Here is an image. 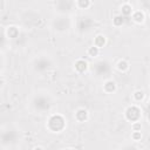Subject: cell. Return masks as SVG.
Masks as SVG:
<instances>
[{
  "instance_id": "obj_1",
  "label": "cell",
  "mask_w": 150,
  "mask_h": 150,
  "mask_svg": "<svg viewBox=\"0 0 150 150\" xmlns=\"http://www.w3.org/2000/svg\"><path fill=\"white\" fill-rule=\"evenodd\" d=\"M32 108L38 114H45L48 112L52 108V101L47 95H35L32 100Z\"/></svg>"
},
{
  "instance_id": "obj_2",
  "label": "cell",
  "mask_w": 150,
  "mask_h": 150,
  "mask_svg": "<svg viewBox=\"0 0 150 150\" xmlns=\"http://www.w3.org/2000/svg\"><path fill=\"white\" fill-rule=\"evenodd\" d=\"M46 127L50 132H61L66 128V118L61 114H53L49 116Z\"/></svg>"
},
{
  "instance_id": "obj_3",
  "label": "cell",
  "mask_w": 150,
  "mask_h": 150,
  "mask_svg": "<svg viewBox=\"0 0 150 150\" xmlns=\"http://www.w3.org/2000/svg\"><path fill=\"white\" fill-rule=\"evenodd\" d=\"M91 70H93V74L96 76V77H100V79H105L110 75L111 73V64L109 63V61L107 60H98L96 61L93 67H91Z\"/></svg>"
},
{
  "instance_id": "obj_4",
  "label": "cell",
  "mask_w": 150,
  "mask_h": 150,
  "mask_svg": "<svg viewBox=\"0 0 150 150\" xmlns=\"http://www.w3.org/2000/svg\"><path fill=\"white\" fill-rule=\"evenodd\" d=\"M52 28L57 33L67 32L70 28V19L68 14H59L52 20Z\"/></svg>"
},
{
  "instance_id": "obj_5",
  "label": "cell",
  "mask_w": 150,
  "mask_h": 150,
  "mask_svg": "<svg viewBox=\"0 0 150 150\" xmlns=\"http://www.w3.org/2000/svg\"><path fill=\"white\" fill-rule=\"evenodd\" d=\"M52 67H53V61L50 57H48L46 55H41V56L36 57L33 62V69L40 74L48 71L49 69H52Z\"/></svg>"
},
{
  "instance_id": "obj_6",
  "label": "cell",
  "mask_w": 150,
  "mask_h": 150,
  "mask_svg": "<svg viewBox=\"0 0 150 150\" xmlns=\"http://www.w3.org/2000/svg\"><path fill=\"white\" fill-rule=\"evenodd\" d=\"M75 2L73 0H56L55 1V9L59 14H69L75 7Z\"/></svg>"
},
{
  "instance_id": "obj_7",
  "label": "cell",
  "mask_w": 150,
  "mask_h": 150,
  "mask_svg": "<svg viewBox=\"0 0 150 150\" xmlns=\"http://www.w3.org/2000/svg\"><path fill=\"white\" fill-rule=\"evenodd\" d=\"M18 139V134L14 129H2L1 131V144L4 146H7V145H11V144H14Z\"/></svg>"
},
{
  "instance_id": "obj_8",
  "label": "cell",
  "mask_w": 150,
  "mask_h": 150,
  "mask_svg": "<svg viewBox=\"0 0 150 150\" xmlns=\"http://www.w3.org/2000/svg\"><path fill=\"white\" fill-rule=\"evenodd\" d=\"M141 109L137 104H132L130 107H128L124 111V117L127 121L134 123V122H138L141 118Z\"/></svg>"
},
{
  "instance_id": "obj_9",
  "label": "cell",
  "mask_w": 150,
  "mask_h": 150,
  "mask_svg": "<svg viewBox=\"0 0 150 150\" xmlns=\"http://www.w3.org/2000/svg\"><path fill=\"white\" fill-rule=\"evenodd\" d=\"M94 25V21L89 16H80L79 18V21H77V29L81 32V33H84V32H88L91 29Z\"/></svg>"
},
{
  "instance_id": "obj_10",
  "label": "cell",
  "mask_w": 150,
  "mask_h": 150,
  "mask_svg": "<svg viewBox=\"0 0 150 150\" xmlns=\"http://www.w3.org/2000/svg\"><path fill=\"white\" fill-rule=\"evenodd\" d=\"M88 116H89L88 110L84 109V108H79V109L75 111V120H76L77 122H80V123L86 122V121L88 120Z\"/></svg>"
},
{
  "instance_id": "obj_11",
  "label": "cell",
  "mask_w": 150,
  "mask_h": 150,
  "mask_svg": "<svg viewBox=\"0 0 150 150\" xmlns=\"http://www.w3.org/2000/svg\"><path fill=\"white\" fill-rule=\"evenodd\" d=\"M116 82L115 81H112V80H105V82L103 83V90H104V93H107V94H112V93H115L116 91Z\"/></svg>"
},
{
  "instance_id": "obj_12",
  "label": "cell",
  "mask_w": 150,
  "mask_h": 150,
  "mask_svg": "<svg viewBox=\"0 0 150 150\" xmlns=\"http://www.w3.org/2000/svg\"><path fill=\"white\" fill-rule=\"evenodd\" d=\"M74 66H75V70L77 71V73H84L87 69H88V63H87V61H84L83 59H79V60H76V62L74 63Z\"/></svg>"
},
{
  "instance_id": "obj_13",
  "label": "cell",
  "mask_w": 150,
  "mask_h": 150,
  "mask_svg": "<svg viewBox=\"0 0 150 150\" xmlns=\"http://www.w3.org/2000/svg\"><path fill=\"white\" fill-rule=\"evenodd\" d=\"M131 19H132V21H135L136 23H142V22L144 21L145 16H144V13H143L142 11H135V12H132V14H131Z\"/></svg>"
},
{
  "instance_id": "obj_14",
  "label": "cell",
  "mask_w": 150,
  "mask_h": 150,
  "mask_svg": "<svg viewBox=\"0 0 150 150\" xmlns=\"http://www.w3.org/2000/svg\"><path fill=\"white\" fill-rule=\"evenodd\" d=\"M132 12H134V11H132L131 5H129V4H123V5L121 6V14H122L123 16H125V18L131 16Z\"/></svg>"
},
{
  "instance_id": "obj_15",
  "label": "cell",
  "mask_w": 150,
  "mask_h": 150,
  "mask_svg": "<svg viewBox=\"0 0 150 150\" xmlns=\"http://www.w3.org/2000/svg\"><path fill=\"white\" fill-rule=\"evenodd\" d=\"M105 42H107V39H105V36L104 35H102V34H98V35H96L95 36V40H94V45L96 46V47H98L100 49L105 45Z\"/></svg>"
},
{
  "instance_id": "obj_16",
  "label": "cell",
  "mask_w": 150,
  "mask_h": 150,
  "mask_svg": "<svg viewBox=\"0 0 150 150\" xmlns=\"http://www.w3.org/2000/svg\"><path fill=\"white\" fill-rule=\"evenodd\" d=\"M116 68H117L118 71L124 73V71H127V70L129 69V63H128V61H125V60H120V61L117 62V64H116Z\"/></svg>"
},
{
  "instance_id": "obj_17",
  "label": "cell",
  "mask_w": 150,
  "mask_h": 150,
  "mask_svg": "<svg viewBox=\"0 0 150 150\" xmlns=\"http://www.w3.org/2000/svg\"><path fill=\"white\" fill-rule=\"evenodd\" d=\"M75 5H76V7H79L81 9H87V8L90 7L91 0H76Z\"/></svg>"
},
{
  "instance_id": "obj_18",
  "label": "cell",
  "mask_w": 150,
  "mask_h": 150,
  "mask_svg": "<svg viewBox=\"0 0 150 150\" xmlns=\"http://www.w3.org/2000/svg\"><path fill=\"white\" fill-rule=\"evenodd\" d=\"M87 54H88V56H90V57H96V56L100 54V48H98V47H96L95 45H93L91 47H89V48H88Z\"/></svg>"
},
{
  "instance_id": "obj_19",
  "label": "cell",
  "mask_w": 150,
  "mask_h": 150,
  "mask_svg": "<svg viewBox=\"0 0 150 150\" xmlns=\"http://www.w3.org/2000/svg\"><path fill=\"white\" fill-rule=\"evenodd\" d=\"M124 21H125V16H123L122 14H118V15H116V16L112 19V23H114V26H116V27L122 26V25L124 23Z\"/></svg>"
},
{
  "instance_id": "obj_20",
  "label": "cell",
  "mask_w": 150,
  "mask_h": 150,
  "mask_svg": "<svg viewBox=\"0 0 150 150\" xmlns=\"http://www.w3.org/2000/svg\"><path fill=\"white\" fill-rule=\"evenodd\" d=\"M7 32H8V36H9L11 39H16V38H19V29H18L15 26L8 27Z\"/></svg>"
},
{
  "instance_id": "obj_21",
  "label": "cell",
  "mask_w": 150,
  "mask_h": 150,
  "mask_svg": "<svg viewBox=\"0 0 150 150\" xmlns=\"http://www.w3.org/2000/svg\"><path fill=\"white\" fill-rule=\"evenodd\" d=\"M144 96H145V94H144V91H142V90H136L134 94H132V98H134V101L135 102H142L143 100H144Z\"/></svg>"
},
{
  "instance_id": "obj_22",
  "label": "cell",
  "mask_w": 150,
  "mask_h": 150,
  "mask_svg": "<svg viewBox=\"0 0 150 150\" xmlns=\"http://www.w3.org/2000/svg\"><path fill=\"white\" fill-rule=\"evenodd\" d=\"M131 137H132V139H134L135 142H138V141L142 138V134H141V130H138V131H132V135H131Z\"/></svg>"
},
{
  "instance_id": "obj_23",
  "label": "cell",
  "mask_w": 150,
  "mask_h": 150,
  "mask_svg": "<svg viewBox=\"0 0 150 150\" xmlns=\"http://www.w3.org/2000/svg\"><path fill=\"white\" fill-rule=\"evenodd\" d=\"M148 26H149V28H150V16H149V19H148Z\"/></svg>"
},
{
  "instance_id": "obj_24",
  "label": "cell",
  "mask_w": 150,
  "mask_h": 150,
  "mask_svg": "<svg viewBox=\"0 0 150 150\" xmlns=\"http://www.w3.org/2000/svg\"><path fill=\"white\" fill-rule=\"evenodd\" d=\"M148 121L150 122V111H149V114H148Z\"/></svg>"
},
{
  "instance_id": "obj_25",
  "label": "cell",
  "mask_w": 150,
  "mask_h": 150,
  "mask_svg": "<svg viewBox=\"0 0 150 150\" xmlns=\"http://www.w3.org/2000/svg\"><path fill=\"white\" fill-rule=\"evenodd\" d=\"M148 108H149V110H150V101H149V103H148Z\"/></svg>"
}]
</instances>
